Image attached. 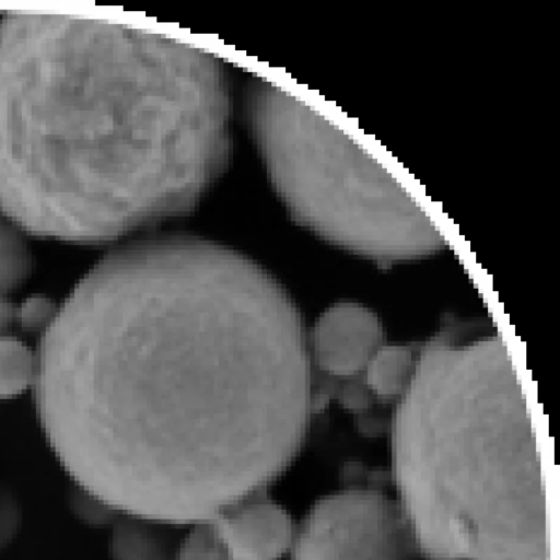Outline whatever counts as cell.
<instances>
[{
  "label": "cell",
  "mask_w": 560,
  "mask_h": 560,
  "mask_svg": "<svg viewBox=\"0 0 560 560\" xmlns=\"http://www.w3.org/2000/svg\"><path fill=\"white\" fill-rule=\"evenodd\" d=\"M33 399L73 485L119 514L198 525L267 491L312 415L299 307L264 267L188 235L132 242L43 331Z\"/></svg>",
  "instance_id": "6da1fadb"
},
{
  "label": "cell",
  "mask_w": 560,
  "mask_h": 560,
  "mask_svg": "<svg viewBox=\"0 0 560 560\" xmlns=\"http://www.w3.org/2000/svg\"><path fill=\"white\" fill-rule=\"evenodd\" d=\"M223 62L107 20L0 18V215L95 245L195 210L231 158Z\"/></svg>",
  "instance_id": "7a4b0ae2"
},
{
  "label": "cell",
  "mask_w": 560,
  "mask_h": 560,
  "mask_svg": "<svg viewBox=\"0 0 560 560\" xmlns=\"http://www.w3.org/2000/svg\"><path fill=\"white\" fill-rule=\"evenodd\" d=\"M393 429L398 502L425 560H548L540 460L497 336L430 346Z\"/></svg>",
  "instance_id": "3957f363"
},
{
  "label": "cell",
  "mask_w": 560,
  "mask_h": 560,
  "mask_svg": "<svg viewBox=\"0 0 560 560\" xmlns=\"http://www.w3.org/2000/svg\"><path fill=\"white\" fill-rule=\"evenodd\" d=\"M418 552L397 499L350 487L318 499L296 523L290 560H413Z\"/></svg>",
  "instance_id": "277c9868"
},
{
  "label": "cell",
  "mask_w": 560,
  "mask_h": 560,
  "mask_svg": "<svg viewBox=\"0 0 560 560\" xmlns=\"http://www.w3.org/2000/svg\"><path fill=\"white\" fill-rule=\"evenodd\" d=\"M231 560H282L296 523L267 491L248 495L206 523Z\"/></svg>",
  "instance_id": "5b68a950"
},
{
  "label": "cell",
  "mask_w": 560,
  "mask_h": 560,
  "mask_svg": "<svg viewBox=\"0 0 560 560\" xmlns=\"http://www.w3.org/2000/svg\"><path fill=\"white\" fill-rule=\"evenodd\" d=\"M382 326L369 308L354 303H337L316 320L310 354L320 372L335 377L365 370L381 348Z\"/></svg>",
  "instance_id": "8992f818"
},
{
  "label": "cell",
  "mask_w": 560,
  "mask_h": 560,
  "mask_svg": "<svg viewBox=\"0 0 560 560\" xmlns=\"http://www.w3.org/2000/svg\"><path fill=\"white\" fill-rule=\"evenodd\" d=\"M172 527L140 516L118 515L109 526L110 560H175L179 541Z\"/></svg>",
  "instance_id": "52a82bcc"
},
{
  "label": "cell",
  "mask_w": 560,
  "mask_h": 560,
  "mask_svg": "<svg viewBox=\"0 0 560 560\" xmlns=\"http://www.w3.org/2000/svg\"><path fill=\"white\" fill-rule=\"evenodd\" d=\"M415 365L407 348L381 347L366 368L368 383L375 394L383 397L402 394L410 382Z\"/></svg>",
  "instance_id": "ba28073f"
},
{
  "label": "cell",
  "mask_w": 560,
  "mask_h": 560,
  "mask_svg": "<svg viewBox=\"0 0 560 560\" xmlns=\"http://www.w3.org/2000/svg\"><path fill=\"white\" fill-rule=\"evenodd\" d=\"M21 231L0 218V296L19 289L32 273V250Z\"/></svg>",
  "instance_id": "9c48e42d"
},
{
  "label": "cell",
  "mask_w": 560,
  "mask_h": 560,
  "mask_svg": "<svg viewBox=\"0 0 560 560\" xmlns=\"http://www.w3.org/2000/svg\"><path fill=\"white\" fill-rule=\"evenodd\" d=\"M36 357L13 336L0 338V399L12 398L33 385Z\"/></svg>",
  "instance_id": "30bf717a"
},
{
  "label": "cell",
  "mask_w": 560,
  "mask_h": 560,
  "mask_svg": "<svg viewBox=\"0 0 560 560\" xmlns=\"http://www.w3.org/2000/svg\"><path fill=\"white\" fill-rule=\"evenodd\" d=\"M175 560H231L209 526L194 525L179 540Z\"/></svg>",
  "instance_id": "8fae6325"
},
{
  "label": "cell",
  "mask_w": 560,
  "mask_h": 560,
  "mask_svg": "<svg viewBox=\"0 0 560 560\" xmlns=\"http://www.w3.org/2000/svg\"><path fill=\"white\" fill-rule=\"evenodd\" d=\"M71 513L83 524L103 527L110 526L120 515L107 504L72 483L67 494Z\"/></svg>",
  "instance_id": "7c38bea8"
},
{
  "label": "cell",
  "mask_w": 560,
  "mask_h": 560,
  "mask_svg": "<svg viewBox=\"0 0 560 560\" xmlns=\"http://www.w3.org/2000/svg\"><path fill=\"white\" fill-rule=\"evenodd\" d=\"M57 311L56 304L49 298L30 296L16 305V325L26 332L45 331Z\"/></svg>",
  "instance_id": "4fadbf2b"
},
{
  "label": "cell",
  "mask_w": 560,
  "mask_h": 560,
  "mask_svg": "<svg viewBox=\"0 0 560 560\" xmlns=\"http://www.w3.org/2000/svg\"><path fill=\"white\" fill-rule=\"evenodd\" d=\"M20 522L21 514L16 502L8 494L0 493V549L13 539Z\"/></svg>",
  "instance_id": "5bb4252c"
},
{
  "label": "cell",
  "mask_w": 560,
  "mask_h": 560,
  "mask_svg": "<svg viewBox=\"0 0 560 560\" xmlns=\"http://www.w3.org/2000/svg\"><path fill=\"white\" fill-rule=\"evenodd\" d=\"M16 324V305L5 296H0V338L9 336V331Z\"/></svg>",
  "instance_id": "9a60e30c"
}]
</instances>
